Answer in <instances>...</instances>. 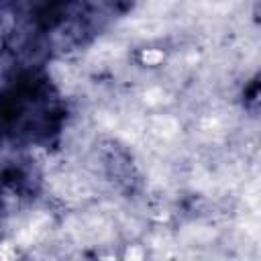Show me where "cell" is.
<instances>
[{"mask_svg":"<svg viewBox=\"0 0 261 261\" xmlns=\"http://www.w3.org/2000/svg\"><path fill=\"white\" fill-rule=\"evenodd\" d=\"M141 65H147V67H155V65H161L165 61V51L163 49H143L141 55Z\"/></svg>","mask_w":261,"mask_h":261,"instance_id":"cell-1","label":"cell"},{"mask_svg":"<svg viewBox=\"0 0 261 261\" xmlns=\"http://www.w3.org/2000/svg\"><path fill=\"white\" fill-rule=\"evenodd\" d=\"M124 259H130V261H139L145 257V249L141 245H126L124 253H122Z\"/></svg>","mask_w":261,"mask_h":261,"instance_id":"cell-2","label":"cell"}]
</instances>
